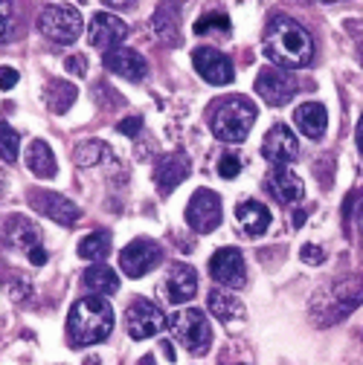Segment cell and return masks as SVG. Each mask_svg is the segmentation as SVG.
<instances>
[{"label":"cell","instance_id":"1","mask_svg":"<svg viewBox=\"0 0 363 365\" xmlns=\"http://www.w3.org/2000/svg\"><path fill=\"white\" fill-rule=\"evenodd\" d=\"M264 56L277 67H285V70L305 67L314 58V41L302 24L279 15L264 29Z\"/></svg>","mask_w":363,"mask_h":365},{"label":"cell","instance_id":"2","mask_svg":"<svg viewBox=\"0 0 363 365\" xmlns=\"http://www.w3.org/2000/svg\"><path fill=\"white\" fill-rule=\"evenodd\" d=\"M114 331V307L99 299V296H87L79 299L70 307L67 316V336L76 348L81 345H96L102 339H108V334Z\"/></svg>","mask_w":363,"mask_h":365},{"label":"cell","instance_id":"3","mask_svg":"<svg viewBox=\"0 0 363 365\" xmlns=\"http://www.w3.org/2000/svg\"><path fill=\"white\" fill-rule=\"evenodd\" d=\"M256 116V105L247 96H227L209 108V128L221 143H244Z\"/></svg>","mask_w":363,"mask_h":365},{"label":"cell","instance_id":"4","mask_svg":"<svg viewBox=\"0 0 363 365\" xmlns=\"http://www.w3.org/2000/svg\"><path fill=\"white\" fill-rule=\"evenodd\" d=\"M169 328L189 354H207L212 345V328L198 307H184L169 319Z\"/></svg>","mask_w":363,"mask_h":365},{"label":"cell","instance_id":"5","mask_svg":"<svg viewBox=\"0 0 363 365\" xmlns=\"http://www.w3.org/2000/svg\"><path fill=\"white\" fill-rule=\"evenodd\" d=\"M81 26L84 21L79 9L70 4H50V6H44L38 18V29L56 43H73L81 35Z\"/></svg>","mask_w":363,"mask_h":365},{"label":"cell","instance_id":"6","mask_svg":"<svg viewBox=\"0 0 363 365\" xmlns=\"http://www.w3.org/2000/svg\"><path fill=\"white\" fill-rule=\"evenodd\" d=\"M125 325H128L131 339H149V336L160 334L163 328H169V319L163 316V310H160L154 302H149V299L137 296V299H134V302L128 304Z\"/></svg>","mask_w":363,"mask_h":365},{"label":"cell","instance_id":"7","mask_svg":"<svg viewBox=\"0 0 363 365\" xmlns=\"http://www.w3.org/2000/svg\"><path fill=\"white\" fill-rule=\"evenodd\" d=\"M256 93L262 96V102H267L270 108H282L294 99L297 93V78L294 73H288L285 67H264L256 78Z\"/></svg>","mask_w":363,"mask_h":365},{"label":"cell","instance_id":"8","mask_svg":"<svg viewBox=\"0 0 363 365\" xmlns=\"http://www.w3.org/2000/svg\"><path fill=\"white\" fill-rule=\"evenodd\" d=\"M209 276L230 287V290H239L247 284V267H244V255L236 250V247H221L212 258H209Z\"/></svg>","mask_w":363,"mask_h":365},{"label":"cell","instance_id":"9","mask_svg":"<svg viewBox=\"0 0 363 365\" xmlns=\"http://www.w3.org/2000/svg\"><path fill=\"white\" fill-rule=\"evenodd\" d=\"M187 223L198 232H212L221 226V197L212 189H198L187 206Z\"/></svg>","mask_w":363,"mask_h":365},{"label":"cell","instance_id":"10","mask_svg":"<svg viewBox=\"0 0 363 365\" xmlns=\"http://www.w3.org/2000/svg\"><path fill=\"white\" fill-rule=\"evenodd\" d=\"M160 258H163V252H160V247H157L154 241L137 238V241H131V244L119 252V267H122L125 276L143 279L149 269H154V267L160 264Z\"/></svg>","mask_w":363,"mask_h":365},{"label":"cell","instance_id":"11","mask_svg":"<svg viewBox=\"0 0 363 365\" xmlns=\"http://www.w3.org/2000/svg\"><path fill=\"white\" fill-rule=\"evenodd\" d=\"M192 64H195V70H198V76H201L204 81L218 84V87L233 84V78H236L233 61L227 58L224 53L212 50V47H198V50L192 53Z\"/></svg>","mask_w":363,"mask_h":365},{"label":"cell","instance_id":"12","mask_svg":"<svg viewBox=\"0 0 363 365\" xmlns=\"http://www.w3.org/2000/svg\"><path fill=\"white\" fill-rule=\"evenodd\" d=\"M192 171V163L184 151H171V154H163L157 163H154V182H157V192L163 197H169L180 182H184Z\"/></svg>","mask_w":363,"mask_h":365},{"label":"cell","instance_id":"13","mask_svg":"<svg viewBox=\"0 0 363 365\" xmlns=\"http://www.w3.org/2000/svg\"><path fill=\"white\" fill-rule=\"evenodd\" d=\"M299 151V143H297V136L288 125H274L267 133H264V143H262V154L270 165H277V168H285Z\"/></svg>","mask_w":363,"mask_h":365},{"label":"cell","instance_id":"14","mask_svg":"<svg viewBox=\"0 0 363 365\" xmlns=\"http://www.w3.org/2000/svg\"><path fill=\"white\" fill-rule=\"evenodd\" d=\"M29 203H32L41 215H47L50 220H56V223H61V226H73V223L81 217V209H79L73 200H67V197H61V195H56V192H32V195H29Z\"/></svg>","mask_w":363,"mask_h":365},{"label":"cell","instance_id":"15","mask_svg":"<svg viewBox=\"0 0 363 365\" xmlns=\"http://www.w3.org/2000/svg\"><path fill=\"white\" fill-rule=\"evenodd\" d=\"M128 35V24L119 21L116 15H108V12H96L90 18V26H87V41L94 47H108L114 50L119 41H125Z\"/></svg>","mask_w":363,"mask_h":365},{"label":"cell","instance_id":"16","mask_svg":"<svg viewBox=\"0 0 363 365\" xmlns=\"http://www.w3.org/2000/svg\"><path fill=\"white\" fill-rule=\"evenodd\" d=\"M102 61H105V67H108L111 73H116L119 78H128V81H140V78H146V73H149L146 58H143L137 50H131V47H114V50L105 53Z\"/></svg>","mask_w":363,"mask_h":365},{"label":"cell","instance_id":"17","mask_svg":"<svg viewBox=\"0 0 363 365\" xmlns=\"http://www.w3.org/2000/svg\"><path fill=\"white\" fill-rule=\"evenodd\" d=\"M0 238H4V244L9 247V250H32V247H38V241H41V230L29 220V217H24V215H9L6 220H4V230H0Z\"/></svg>","mask_w":363,"mask_h":365},{"label":"cell","instance_id":"18","mask_svg":"<svg viewBox=\"0 0 363 365\" xmlns=\"http://www.w3.org/2000/svg\"><path fill=\"white\" fill-rule=\"evenodd\" d=\"M163 290H166V296H169L171 304L189 302L195 296V290H198V272L189 264H171Z\"/></svg>","mask_w":363,"mask_h":365},{"label":"cell","instance_id":"19","mask_svg":"<svg viewBox=\"0 0 363 365\" xmlns=\"http://www.w3.org/2000/svg\"><path fill=\"white\" fill-rule=\"evenodd\" d=\"M363 302V279H352V282H343L332 290V299H329V313L323 316V325H332L337 316H346L352 313L357 304Z\"/></svg>","mask_w":363,"mask_h":365},{"label":"cell","instance_id":"20","mask_svg":"<svg viewBox=\"0 0 363 365\" xmlns=\"http://www.w3.org/2000/svg\"><path fill=\"white\" fill-rule=\"evenodd\" d=\"M267 192L274 195L279 203L294 206V203H299V200H302L305 186H302V180H299L294 171H288V165H285V168H277L274 174L267 177Z\"/></svg>","mask_w":363,"mask_h":365},{"label":"cell","instance_id":"21","mask_svg":"<svg viewBox=\"0 0 363 365\" xmlns=\"http://www.w3.org/2000/svg\"><path fill=\"white\" fill-rule=\"evenodd\" d=\"M294 122L297 128L308 136V140H323L326 136V128H329V113L323 105H317V102H305L294 110Z\"/></svg>","mask_w":363,"mask_h":365},{"label":"cell","instance_id":"22","mask_svg":"<svg viewBox=\"0 0 363 365\" xmlns=\"http://www.w3.org/2000/svg\"><path fill=\"white\" fill-rule=\"evenodd\" d=\"M151 29L163 43H177L180 41V6L174 0H163L157 12L151 15Z\"/></svg>","mask_w":363,"mask_h":365},{"label":"cell","instance_id":"23","mask_svg":"<svg viewBox=\"0 0 363 365\" xmlns=\"http://www.w3.org/2000/svg\"><path fill=\"white\" fill-rule=\"evenodd\" d=\"M236 217H239V223H242L244 235H250V238L264 235L267 226H270V209L262 206L259 200H242V203L236 206Z\"/></svg>","mask_w":363,"mask_h":365},{"label":"cell","instance_id":"24","mask_svg":"<svg viewBox=\"0 0 363 365\" xmlns=\"http://www.w3.org/2000/svg\"><path fill=\"white\" fill-rule=\"evenodd\" d=\"M26 168H29L38 180L56 177L59 165H56V157H53L50 145L44 143V140H32V143H29V148H26Z\"/></svg>","mask_w":363,"mask_h":365},{"label":"cell","instance_id":"25","mask_svg":"<svg viewBox=\"0 0 363 365\" xmlns=\"http://www.w3.org/2000/svg\"><path fill=\"white\" fill-rule=\"evenodd\" d=\"M209 310H212V316L215 319H221V322H242V319L247 316V310H244V304H242V299H236V296H230V293H224V290H209Z\"/></svg>","mask_w":363,"mask_h":365},{"label":"cell","instance_id":"26","mask_svg":"<svg viewBox=\"0 0 363 365\" xmlns=\"http://www.w3.org/2000/svg\"><path fill=\"white\" fill-rule=\"evenodd\" d=\"M84 287L96 296H108L119 290V276L108 267V264H94L84 272Z\"/></svg>","mask_w":363,"mask_h":365},{"label":"cell","instance_id":"27","mask_svg":"<svg viewBox=\"0 0 363 365\" xmlns=\"http://www.w3.org/2000/svg\"><path fill=\"white\" fill-rule=\"evenodd\" d=\"M76 96H79L76 87L67 84V81H50L47 90H44V99H47V105H50L53 113H67L73 108Z\"/></svg>","mask_w":363,"mask_h":365},{"label":"cell","instance_id":"28","mask_svg":"<svg viewBox=\"0 0 363 365\" xmlns=\"http://www.w3.org/2000/svg\"><path fill=\"white\" fill-rule=\"evenodd\" d=\"M108 252H111V232H105V230H96V232H90L87 238H81V244H79V255L84 258V261H102V258H108Z\"/></svg>","mask_w":363,"mask_h":365},{"label":"cell","instance_id":"29","mask_svg":"<svg viewBox=\"0 0 363 365\" xmlns=\"http://www.w3.org/2000/svg\"><path fill=\"white\" fill-rule=\"evenodd\" d=\"M195 32L198 35H221V38H227L233 32V24L224 12H207V15H201L195 21Z\"/></svg>","mask_w":363,"mask_h":365},{"label":"cell","instance_id":"30","mask_svg":"<svg viewBox=\"0 0 363 365\" xmlns=\"http://www.w3.org/2000/svg\"><path fill=\"white\" fill-rule=\"evenodd\" d=\"M18 148H21L18 130L0 119V160H4V163H15L18 160Z\"/></svg>","mask_w":363,"mask_h":365},{"label":"cell","instance_id":"31","mask_svg":"<svg viewBox=\"0 0 363 365\" xmlns=\"http://www.w3.org/2000/svg\"><path fill=\"white\" fill-rule=\"evenodd\" d=\"M111 154V148L105 145V143H84V145H79L76 148V163L79 165H96L99 160H105Z\"/></svg>","mask_w":363,"mask_h":365},{"label":"cell","instance_id":"32","mask_svg":"<svg viewBox=\"0 0 363 365\" xmlns=\"http://www.w3.org/2000/svg\"><path fill=\"white\" fill-rule=\"evenodd\" d=\"M15 24V4L12 0H0V41H6Z\"/></svg>","mask_w":363,"mask_h":365},{"label":"cell","instance_id":"33","mask_svg":"<svg viewBox=\"0 0 363 365\" xmlns=\"http://www.w3.org/2000/svg\"><path fill=\"white\" fill-rule=\"evenodd\" d=\"M218 174L227 177V180L239 177V174H242V157H236V154H224L221 163H218Z\"/></svg>","mask_w":363,"mask_h":365},{"label":"cell","instance_id":"34","mask_svg":"<svg viewBox=\"0 0 363 365\" xmlns=\"http://www.w3.org/2000/svg\"><path fill=\"white\" fill-rule=\"evenodd\" d=\"M299 258H302L305 264H323V261H326V252H323V247H317V244H305V247L299 250Z\"/></svg>","mask_w":363,"mask_h":365},{"label":"cell","instance_id":"35","mask_svg":"<svg viewBox=\"0 0 363 365\" xmlns=\"http://www.w3.org/2000/svg\"><path fill=\"white\" fill-rule=\"evenodd\" d=\"M116 128H119V133H125V136H137L140 128H143V116H128V119H122Z\"/></svg>","mask_w":363,"mask_h":365},{"label":"cell","instance_id":"36","mask_svg":"<svg viewBox=\"0 0 363 365\" xmlns=\"http://www.w3.org/2000/svg\"><path fill=\"white\" fill-rule=\"evenodd\" d=\"M18 84V70L15 67H0V90H12Z\"/></svg>","mask_w":363,"mask_h":365},{"label":"cell","instance_id":"37","mask_svg":"<svg viewBox=\"0 0 363 365\" xmlns=\"http://www.w3.org/2000/svg\"><path fill=\"white\" fill-rule=\"evenodd\" d=\"M67 70H70L73 76H84V73H87V58L70 56V58H67Z\"/></svg>","mask_w":363,"mask_h":365},{"label":"cell","instance_id":"38","mask_svg":"<svg viewBox=\"0 0 363 365\" xmlns=\"http://www.w3.org/2000/svg\"><path fill=\"white\" fill-rule=\"evenodd\" d=\"M29 261H32L35 267H41V264H47V252H44V250H41V244L29 250Z\"/></svg>","mask_w":363,"mask_h":365},{"label":"cell","instance_id":"39","mask_svg":"<svg viewBox=\"0 0 363 365\" xmlns=\"http://www.w3.org/2000/svg\"><path fill=\"white\" fill-rule=\"evenodd\" d=\"M357 148H360V154H363V116H360V122H357Z\"/></svg>","mask_w":363,"mask_h":365},{"label":"cell","instance_id":"40","mask_svg":"<svg viewBox=\"0 0 363 365\" xmlns=\"http://www.w3.org/2000/svg\"><path fill=\"white\" fill-rule=\"evenodd\" d=\"M163 345V354H166V359H174V348H171V342H160Z\"/></svg>","mask_w":363,"mask_h":365},{"label":"cell","instance_id":"41","mask_svg":"<svg viewBox=\"0 0 363 365\" xmlns=\"http://www.w3.org/2000/svg\"><path fill=\"white\" fill-rule=\"evenodd\" d=\"M105 4H108V6H116V9H119V6H128L131 0H105Z\"/></svg>","mask_w":363,"mask_h":365},{"label":"cell","instance_id":"42","mask_svg":"<svg viewBox=\"0 0 363 365\" xmlns=\"http://www.w3.org/2000/svg\"><path fill=\"white\" fill-rule=\"evenodd\" d=\"M357 226H360V232H363V203L357 206Z\"/></svg>","mask_w":363,"mask_h":365},{"label":"cell","instance_id":"43","mask_svg":"<svg viewBox=\"0 0 363 365\" xmlns=\"http://www.w3.org/2000/svg\"><path fill=\"white\" fill-rule=\"evenodd\" d=\"M302 220H305V212H297V215H294V226H299Z\"/></svg>","mask_w":363,"mask_h":365},{"label":"cell","instance_id":"44","mask_svg":"<svg viewBox=\"0 0 363 365\" xmlns=\"http://www.w3.org/2000/svg\"><path fill=\"white\" fill-rule=\"evenodd\" d=\"M314 4H337V0H314Z\"/></svg>","mask_w":363,"mask_h":365},{"label":"cell","instance_id":"45","mask_svg":"<svg viewBox=\"0 0 363 365\" xmlns=\"http://www.w3.org/2000/svg\"><path fill=\"white\" fill-rule=\"evenodd\" d=\"M357 58H360V61H363V43H360V50H357Z\"/></svg>","mask_w":363,"mask_h":365}]
</instances>
